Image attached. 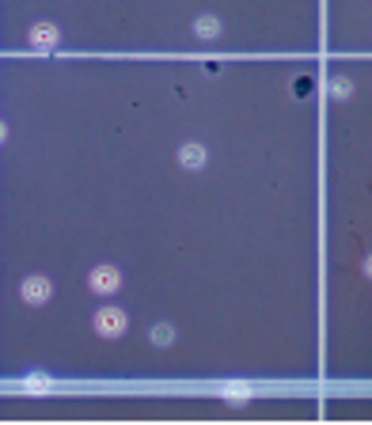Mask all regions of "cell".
<instances>
[{
	"label": "cell",
	"mask_w": 372,
	"mask_h": 425,
	"mask_svg": "<svg viewBox=\"0 0 372 425\" xmlns=\"http://www.w3.org/2000/svg\"><path fill=\"white\" fill-rule=\"evenodd\" d=\"M125 311L122 308H103V311H95V330H99L103 338H118V335H125Z\"/></svg>",
	"instance_id": "cell-1"
},
{
	"label": "cell",
	"mask_w": 372,
	"mask_h": 425,
	"mask_svg": "<svg viewBox=\"0 0 372 425\" xmlns=\"http://www.w3.org/2000/svg\"><path fill=\"white\" fill-rule=\"evenodd\" d=\"M88 285L95 289V293L110 296V293H118V289H122V274H118L114 266H99V270L88 278Z\"/></svg>",
	"instance_id": "cell-2"
},
{
	"label": "cell",
	"mask_w": 372,
	"mask_h": 425,
	"mask_svg": "<svg viewBox=\"0 0 372 425\" xmlns=\"http://www.w3.org/2000/svg\"><path fill=\"white\" fill-rule=\"evenodd\" d=\"M50 293H53V285L42 274H34V278H27L23 285H19V296H23L27 304H46L50 300Z\"/></svg>",
	"instance_id": "cell-3"
},
{
	"label": "cell",
	"mask_w": 372,
	"mask_h": 425,
	"mask_svg": "<svg viewBox=\"0 0 372 425\" xmlns=\"http://www.w3.org/2000/svg\"><path fill=\"white\" fill-rule=\"evenodd\" d=\"M31 46L34 49H53V46H58V27H53V23H38L31 31Z\"/></svg>",
	"instance_id": "cell-4"
},
{
	"label": "cell",
	"mask_w": 372,
	"mask_h": 425,
	"mask_svg": "<svg viewBox=\"0 0 372 425\" xmlns=\"http://www.w3.org/2000/svg\"><path fill=\"white\" fill-rule=\"evenodd\" d=\"M179 164L182 167H201L206 164V148L201 145H182L179 148Z\"/></svg>",
	"instance_id": "cell-5"
},
{
	"label": "cell",
	"mask_w": 372,
	"mask_h": 425,
	"mask_svg": "<svg viewBox=\"0 0 372 425\" xmlns=\"http://www.w3.org/2000/svg\"><path fill=\"white\" fill-rule=\"evenodd\" d=\"M194 31H198V38H216V34H221V19L216 16H201L198 23H194Z\"/></svg>",
	"instance_id": "cell-6"
},
{
	"label": "cell",
	"mask_w": 372,
	"mask_h": 425,
	"mask_svg": "<svg viewBox=\"0 0 372 425\" xmlns=\"http://www.w3.org/2000/svg\"><path fill=\"white\" fill-rule=\"evenodd\" d=\"M224 399L243 402V399H251V387H247V384H224Z\"/></svg>",
	"instance_id": "cell-7"
},
{
	"label": "cell",
	"mask_w": 372,
	"mask_h": 425,
	"mask_svg": "<svg viewBox=\"0 0 372 425\" xmlns=\"http://www.w3.org/2000/svg\"><path fill=\"white\" fill-rule=\"evenodd\" d=\"M171 338H175V330L167 327V323H160V327H152V342H156V345H167Z\"/></svg>",
	"instance_id": "cell-8"
},
{
	"label": "cell",
	"mask_w": 372,
	"mask_h": 425,
	"mask_svg": "<svg viewBox=\"0 0 372 425\" xmlns=\"http://www.w3.org/2000/svg\"><path fill=\"white\" fill-rule=\"evenodd\" d=\"M331 95L334 99H349V80H346V76H334V80H331Z\"/></svg>",
	"instance_id": "cell-9"
},
{
	"label": "cell",
	"mask_w": 372,
	"mask_h": 425,
	"mask_svg": "<svg viewBox=\"0 0 372 425\" xmlns=\"http://www.w3.org/2000/svg\"><path fill=\"white\" fill-rule=\"evenodd\" d=\"M23 387H27V391H50V380H46V376H27L23 380Z\"/></svg>",
	"instance_id": "cell-10"
},
{
	"label": "cell",
	"mask_w": 372,
	"mask_h": 425,
	"mask_svg": "<svg viewBox=\"0 0 372 425\" xmlns=\"http://www.w3.org/2000/svg\"><path fill=\"white\" fill-rule=\"evenodd\" d=\"M364 274H369V278H372V254H369V258H364Z\"/></svg>",
	"instance_id": "cell-11"
},
{
	"label": "cell",
	"mask_w": 372,
	"mask_h": 425,
	"mask_svg": "<svg viewBox=\"0 0 372 425\" xmlns=\"http://www.w3.org/2000/svg\"><path fill=\"white\" fill-rule=\"evenodd\" d=\"M4 137H8V130H4V122H0V141H4Z\"/></svg>",
	"instance_id": "cell-12"
}]
</instances>
